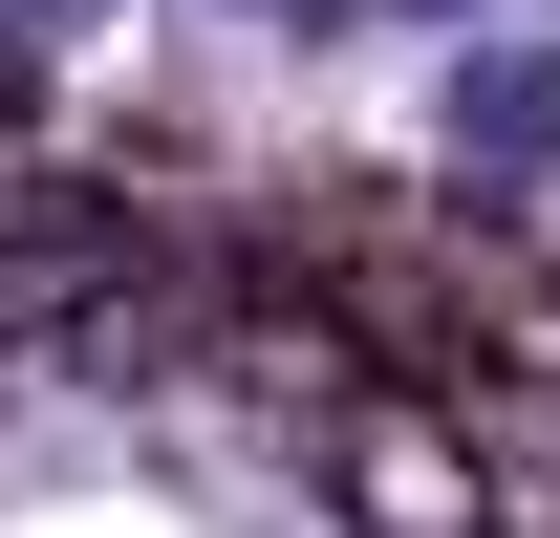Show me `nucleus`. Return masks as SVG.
Returning <instances> with one entry per match:
<instances>
[{
  "mask_svg": "<svg viewBox=\"0 0 560 538\" xmlns=\"http://www.w3.org/2000/svg\"><path fill=\"white\" fill-rule=\"evenodd\" d=\"M66 302H86L66 259H0V344H22V324H66Z\"/></svg>",
  "mask_w": 560,
  "mask_h": 538,
  "instance_id": "nucleus-1",
  "label": "nucleus"
}]
</instances>
